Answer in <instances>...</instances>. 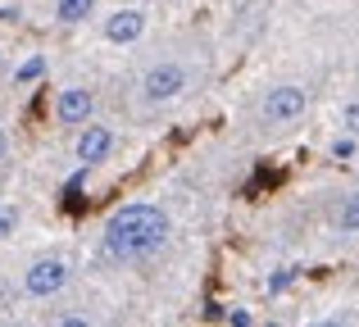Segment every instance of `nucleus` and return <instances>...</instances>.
<instances>
[{
  "mask_svg": "<svg viewBox=\"0 0 359 327\" xmlns=\"http://www.w3.org/2000/svg\"><path fill=\"white\" fill-rule=\"evenodd\" d=\"M64 282H69V264H64V259H41V264H32L27 277H23L27 295H55Z\"/></svg>",
  "mask_w": 359,
  "mask_h": 327,
  "instance_id": "4",
  "label": "nucleus"
},
{
  "mask_svg": "<svg viewBox=\"0 0 359 327\" xmlns=\"http://www.w3.org/2000/svg\"><path fill=\"white\" fill-rule=\"evenodd\" d=\"M332 155H337V160H351V155H355V141H351V137H341V141L332 146Z\"/></svg>",
  "mask_w": 359,
  "mask_h": 327,
  "instance_id": "11",
  "label": "nucleus"
},
{
  "mask_svg": "<svg viewBox=\"0 0 359 327\" xmlns=\"http://www.w3.org/2000/svg\"><path fill=\"white\" fill-rule=\"evenodd\" d=\"M337 228H341V232H359V191L346 195L341 214H337Z\"/></svg>",
  "mask_w": 359,
  "mask_h": 327,
  "instance_id": "8",
  "label": "nucleus"
},
{
  "mask_svg": "<svg viewBox=\"0 0 359 327\" xmlns=\"http://www.w3.org/2000/svg\"><path fill=\"white\" fill-rule=\"evenodd\" d=\"M91 105H96V100H91L87 87H69L60 96V105H55V114H60L64 123H87V118H91Z\"/></svg>",
  "mask_w": 359,
  "mask_h": 327,
  "instance_id": "6",
  "label": "nucleus"
},
{
  "mask_svg": "<svg viewBox=\"0 0 359 327\" xmlns=\"http://www.w3.org/2000/svg\"><path fill=\"white\" fill-rule=\"evenodd\" d=\"M305 114V91L300 87H273L264 96V118L269 123H291V118Z\"/></svg>",
  "mask_w": 359,
  "mask_h": 327,
  "instance_id": "3",
  "label": "nucleus"
},
{
  "mask_svg": "<svg viewBox=\"0 0 359 327\" xmlns=\"http://www.w3.org/2000/svg\"><path fill=\"white\" fill-rule=\"evenodd\" d=\"M168 214L159 204H123L105 228V250L114 259H146L164 246Z\"/></svg>",
  "mask_w": 359,
  "mask_h": 327,
  "instance_id": "1",
  "label": "nucleus"
},
{
  "mask_svg": "<svg viewBox=\"0 0 359 327\" xmlns=\"http://www.w3.org/2000/svg\"><path fill=\"white\" fill-rule=\"evenodd\" d=\"M5 151H9V141H5V132H0V160H5Z\"/></svg>",
  "mask_w": 359,
  "mask_h": 327,
  "instance_id": "13",
  "label": "nucleus"
},
{
  "mask_svg": "<svg viewBox=\"0 0 359 327\" xmlns=\"http://www.w3.org/2000/svg\"><path fill=\"white\" fill-rule=\"evenodd\" d=\"M141 32H146V18H141V9H118V14L105 23V36H109L114 46H128V41H137Z\"/></svg>",
  "mask_w": 359,
  "mask_h": 327,
  "instance_id": "5",
  "label": "nucleus"
},
{
  "mask_svg": "<svg viewBox=\"0 0 359 327\" xmlns=\"http://www.w3.org/2000/svg\"><path fill=\"white\" fill-rule=\"evenodd\" d=\"M109 151H114V132H109V127H87V132L78 137V160L82 164H100Z\"/></svg>",
  "mask_w": 359,
  "mask_h": 327,
  "instance_id": "7",
  "label": "nucleus"
},
{
  "mask_svg": "<svg viewBox=\"0 0 359 327\" xmlns=\"http://www.w3.org/2000/svg\"><path fill=\"white\" fill-rule=\"evenodd\" d=\"M46 73V60H27L23 69H18V82H32V78H41Z\"/></svg>",
  "mask_w": 359,
  "mask_h": 327,
  "instance_id": "10",
  "label": "nucleus"
},
{
  "mask_svg": "<svg viewBox=\"0 0 359 327\" xmlns=\"http://www.w3.org/2000/svg\"><path fill=\"white\" fill-rule=\"evenodd\" d=\"M182 91H187V69L182 64H155V69L146 73V82H141V96H146L150 105L177 100Z\"/></svg>",
  "mask_w": 359,
  "mask_h": 327,
  "instance_id": "2",
  "label": "nucleus"
},
{
  "mask_svg": "<svg viewBox=\"0 0 359 327\" xmlns=\"http://www.w3.org/2000/svg\"><path fill=\"white\" fill-rule=\"evenodd\" d=\"M346 127H351V132H359V100H355L351 109H346Z\"/></svg>",
  "mask_w": 359,
  "mask_h": 327,
  "instance_id": "12",
  "label": "nucleus"
},
{
  "mask_svg": "<svg viewBox=\"0 0 359 327\" xmlns=\"http://www.w3.org/2000/svg\"><path fill=\"white\" fill-rule=\"evenodd\" d=\"M91 5H96V0H60V18L64 23H78V18L91 14Z\"/></svg>",
  "mask_w": 359,
  "mask_h": 327,
  "instance_id": "9",
  "label": "nucleus"
}]
</instances>
